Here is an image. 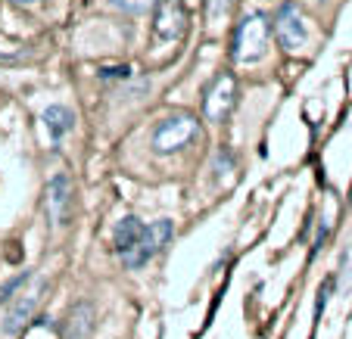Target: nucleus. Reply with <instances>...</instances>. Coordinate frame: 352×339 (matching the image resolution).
<instances>
[{
  "instance_id": "10",
  "label": "nucleus",
  "mask_w": 352,
  "mask_h": 339,
  "mask_svg": "<svg viewBox=\"0 0 352 339\" xmlns=\"http://www.w3.org/2000/svg\"><path fill=\"white\" fill-rule=\"evenodd\" d=\"M94 333V305L78 302V305L69 312L66 320V339H87Z\"/></svg>"
},
{
  "instance_id": "1",
  "label": "nucleus",
  "mask_w": 352,
  "mask_h": 339,
  "mask_svg": "<svg viewBox=\"0 0 352 339\" xmlns=\"http://www.w3.org/2000/svg\"><path fill=\"white\" fill-rule=\"evenodd\" d=\"M268 32H272V25H268V19L262 13H253L246 16L243 22H240L237 34H234V60L237 62H256L262 54H265V44H268Z\"/></svg>"
},
{
  "instance_id": "9",
  "label": "nucleus",
  "mask_w": 352,
  "mask_h": 339,
  "mask_svg": "<svg viewBox=\"0 0 352 339\" xmlns=\"http://www.w3.org/2000/svg\"><path fill=\"white\" fill-rule=\"evenodd\" d=\"M144 221H138L134 215H125V218L116 224V231H113V243H116V253L119 255H125L128 249H134L138 246V239H140V233H144Z\"/></svg>"
},
{
  "instance_id": "14",
  "label": "nucleus",
  "mask_w": 352,
  "mask_h": 339,
  "mask_svg": "<svg viewBox=\"0 0 352 339\" xmlns=\"http://www.w3.org/2000/svg\"><path fill=\"white\" fill-rule=\"evenodd\" d=\"M333 283H337V277H327L324 283H321V290H318V305H315V318H321V312H324L327 299H331V290H333Z\"/></svg>"
},
{
  "instance_id": "2",
  "label": "nucleus",
  "mask_w": 352,
  "mask_h": 339,
  "mask_svg": "<svg viewBox=\"0 0 352 339\" xmlns=\"http://www.w3.org/2000/svg\"><path fill=\"white\" fill-rule=\"evenodd\" d=\"M197 134H199V121L193 119V115H172V119H162L153 131V150L156 153H178V150L187 147Z\"/></svg>"
},
{
  "instance_id": "11",
  "label": "nucleus",
  "mask_w": 352,
  "mask_h": 339,
  "mask_svg": "<svg viewBox=\"0 0 352 339\" xmlns=\"http://www.w3.org/2000/svg\"><path fill=\"white\" fill-rule=\"evenodd\" d=\"M44 125H47V134H50V140H60L63 134L72 131L75 125V115L69 106H60V103H54V106L44 109Z\"/></svg>"
},
{
  "instance_id": "7",
  "label": "nucleus",
  "mask_w": 352,
  "mask_h": 339,
  "mask_svg": "<svg viewBox=\"0 0 352 339\" xmlns=\"http://www.w3.org/2000/svg\"><path fill=\"white\" fill-rule=\"evenodd\" d=\"M69 206H72V187H69L66 174H56L47 187V212L56 224H66L69 221Z\"/></svg>"
},
{
  "instance_id": "13",
  "label": "nucleus",
  "mask_w": 352,
  "mask_h": 339,
  "mask_svg": "<svg viewBox=\"0 0 352 339\" xmlns=\"http://www.w3.org/2000/svg\"><path fill=\"white\" fill-rule=\"evenodd\" d=\"M113 3L125 13H144V10L153 7V0H113Z\"/></svg>"
},
{
  "instance_id": "16",
  "label": "nucleus",
  "mask_w": 352,
  "mask_h": 339,
  "mask_svg": "<svg viewBox=\"0 0 352 339\" xmlns=\"http://www.w3.org/2000/svg\"><path fill=\"white\" fill-rule=\"evenodd\" d=\"M100 78H128V66H116V69H103Z\"/></svg>"
},
{
  "instance_id": "8",
  "label": "nucleus",
  "mask_w": 352,
  "mask_h": 339,
  "mask_svg": "<svg viewBox=\"0 0 352 339\" xmlns=\"http://www.w3.org/2000/svg\"><path fill=\"white\" fill-rule=\"evenodd\" d=\"M41 290H44V283H41ZM41 290L38 293H22L19 299L13 302V308L7 312V320H3V333H10V336H16V333L22 330V327L32 320V314H34V308H38V302H41Z\"/></svg>"
},
{
  "instance_id": "15",
  "label": "nucleus",
  "mask_w": 352,
  "mask_h": 339,
  "mask_svg": "<svg viewBox=\"0 0 352 339\" xmlns=\"http://www.w3.org/2000/svg\"><path fill=\"white\" fill-rule=\"evenodd\" d=\"M228 3H231V0H209V19H212V22L225 19V13H228Z\"/></svg>"
},
{
  "instance_id": "5",
  "label": "nucleus",
  "mask_w": 352,
  "mask_h": 339,
  "mask_svg": "<svg viewBox=\"0 0 352 339\" xmlns=\"http://www.w3.org/2000/svg\"><path fill=\"white\" fill-rule=\"evenodd\" d=\"M234 103H237V81L231 72H221L212 81V87L206 91V100H203V115L209 121H225L231 115Z\"/></svg>"
},
{
  "instance_id": "12",
  "label": "nucleus",
  "mask_w": 352,
  "mask_h": 339,
  "mask_svg": "<svg viewBox=\"0 0 352 339\" xmlns=\"http://www.w3.org/2000/svg\"><path fill=\"white\" fill-rule=\"evenodd\" d=\"M28 280H32V271H22V274H16V277H10L7 283L0 286V302H13L16 293H19Z\"/></svg>"
},
{
  "instance_id": "6",
  "label": "nucleus",
  "mask_w": 352,
  "mask_h": 339,
  "mask_svg": "<svg viewBox=\"0 0 352 339\" xmlns=\"http://www.w3.org/2000/svg\"><path fill=\"white\" fill-rule=\"evenodd\" d=\"M187 28V13L181 0H160L156 7V19H153V32L162 40H178Z\"/></svg>"
},
{
  "instance_id": "3",
  "label": "nucleus",
  "mask_w": 352,
  "mask_h": 339,
  "mask_svg": "<svg viewBox=\"0 0 352 339\" xmlns=\"http://www.w3.org/2000/svg\"><path fill=\"white\" fill-rule=\"evenodd\" d=\"M172 233H175V224L168 218H162V221H153V224H146L144 227V233H140V239H138V246L134 249H128L125 255H122V261H125V268H131V271H138V268H144L146 261L153 259L156 253H160L162 246H166L168 239H172Z\"/></svg>"
},
{
  "instance_id": "4",
  "label": "nucleus",
  "mask_w": 352,
  "mask_h": 339,
  "mask_svg": "<svg viewBox=\"0 0 352 339\" xmlns=\"http://www.w3.org/2000/svg\"><path fill=\"white\" fill-rule=\"evenodd\" d=\"M274 34H278L280 47L284 50H299V47H306L309 40V25L299 13V7L293 0L280 3L278 7V16H274Z\"/></svg>"
},
{
  "instance_id": "17",
  "label": "nucleus",
  "mask_w": 352,
  "mask_h": 339,
  "mask_svg": "<svg viewBox=\"0 0 352 339\" xmlns=\"http://www.w3.org/2000/svg\"><path fill=\"white\" fill-rule=\"evenodd\" d=\"M16 3H34V0H16Z\"/></svg>"
}]
</instances>
